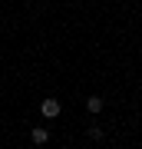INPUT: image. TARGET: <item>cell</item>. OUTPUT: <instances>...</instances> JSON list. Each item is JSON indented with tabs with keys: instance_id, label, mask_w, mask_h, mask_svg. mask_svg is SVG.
Instances as JSON below:
<instances>
[{
	"instance_id": "3",
	"label": "cell",
	"mask_w": 142,
	"mask_h": 149,
	"mask_svg": "<svg viewBox=\"0 0 142 149\" xmlns=\"http://www.w3.org/2000/svg\"><path fill=\"white\" fill-rule=\"evenodd\" d=\"M103 106H106L103 96H89V100H86V109H89V113H103Z\"/></svg>"
},
{
	"instance_id": "2",
	"label": "cell",
	"mask_w": 142,
	"mask_h": 149,
	"mask_svg": "<svg viewBox=\"0 0 142 149\" xmlns=\"http://www.w3.org/2000/svg\"><path fill=\"white\" fill-rule=\"evenodd\" d=\"M30 139H33V143H37V146H43V143H46V139H50V133H46V129H43V126H33V129H30Z\"/></svg>"
},
{
	"instance_id": "1",
	"label": "cell",
	"mask_w": 142,
	"mask_h": 149,
	"mask_svg": "<svg viewBox=\"0 0 142 149\" xmlns=\"http://www.w3.org/2000/svg\"><path fill=\"white\" fill-rule=\"evenodd\" d=\"M40 113H43L46 119H56L60 113H63V103H60V100H43V103H40Z\"/></svg>"
},
{
	"instance_id": "4",
	"label": "cell",
	"mask_w": 142,
	"mask_h": 149,
	"mask_svg": "<svg viewBox=\"0 0 142 149\" xmlns=\"http://www.w3.org/2000/svg\"><path fill=\"white\" fill-rule=\"evenodd\" d=\"M106 133H103V126H89V139H96V143H99Z\"/></svg>"
}]
</instances>
